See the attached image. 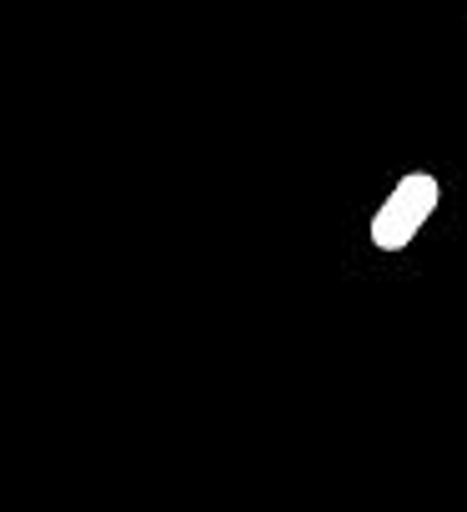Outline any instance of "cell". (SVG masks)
<instances>
[{"instance_id": "6da1fadb", "label": "cell", "mask_w": 467, "mask_h": 512, "mask_svg": "<svg viewBox=\"0 0 467 512\" xmlns=\"http://www.w3.org/2000/svg\"><path fill=\"white\" fill-rule=\"evenodd\" d=\"M437 201H442V181L432 176V171H407L387 196H382V206L372 211V246L377 251H407L417 236H422V226L432 221V211H437Z\"/></svg>"}]
</instances>
